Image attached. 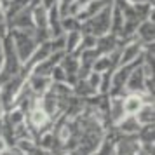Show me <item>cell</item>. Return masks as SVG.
I'll list each match as a JSON object with an SVG mask.
<instances>
[{
  "label": "cell",
  "instance_id": "obj_12",
  "mask_svg": "<svg viewBox=\"0 0 155 155\" xmlns=\"http://www.w3.org/2000/svg\"><path fill=\"white\" fill-rule=\"evenodd\" d=\"M136 155H147V153H145V152H141V150H140V152H138Z\"/></svg>",
  "mask_w": 155,
  "mask_h": 155
},
{
  "label": "cell",
  "instance_id": "obj_8",
  "mask_svg": "<svg viewBox=\"0 0 155 155\" xmlns=\"http://www.w3.org/2000/svg\"><path fill=\"white\" fill-rule=\"evenodd\" d=\"M80 38H82V33L80 31H68V33H64V52L66 54L75 52L78 49Z\"/></svg>",
  "mask_w": 155,
  "mask_h": 155
},
{
  "label": "cell",
  "instance_id": "obj_13",
  "mask_svg": "<svg viewBox=\"0 0 155 155\" xmlns=\"http://www.w3.org/2000/svg\"><path fill=\"white\" fill-rule=\"evenodd\" d=\"M44 155H56V153H51V152H45Z\"/></svg>",
  "mask_w": 155,
  "mask_h": 155
},
{
  "label": "cell",
  "instance_id": "obj_9",
  "mask_svg": "<svg viewBox=\"0 0 155 155\" xmlns=\"http://www.w3.org/2000/svg\"><path fill=\"white\" fill-rule=\"evenodd\" d=\"M58 2H59V0H42V2H40V5H42L44 9H47V11H49L51 7L58 5Z\"/></svg>",
  "mask_w": 155,
  "mask_h": 155
},
{
  "label": "cell",
  "instance_id": "obj_3",
  "mask_svg": "<svg viewBox=\"0 0 155 155\" xmlns=\"http://www.w3.org/2000/svg\"><path fill=\"white\" fill-rule=\"evenodd\" d=\"M134 38H136L138 42H141L143 45L153 44V40H155V23H153V19H143V21L138 25V28H136Z\"/></svg>",
  "mask_w": 155,
  "mask_h": 155
},
{
  "label": "cell",
  "instance_id": "obj_10",
  "mask_svg": "<svg viewBox=\"0 0 155 155\" xmlns=\"http://www.w3.org/2000/svg\"><path fill=\"white\" fill-rule=\"evenodd\" d=\"M7 148H9V145H7V141H5V138H2V136H0V155L4 153Z\"/></svg>",
  "mask_w": 155,
  "mask_h": 155
},
{
  "label": "cell",
  "instance_id": "obj_6",
  "mask_svg": "<svg viewBox=\"0 0 155 155\" xmlns=\"http://www.w3.org/2000/svg\"><path fill=\"white\" fill-rule=\"evenodd\" d=\"M145 101H143V96L141 94H134V92H127L126 96L122 98V108H124V113L126 115H134L141 108Z\"/></svg>",
  "mask_w": 155,
  "mask_h": 155
},
{
  "label": "cell",
  "instance_id": "obj_11",
  "mask_svg": "<svg viewBox=\"0 0 155 155\" xmlns=\"http://www.w3.org/2000/svg\"><path fill=\"white\" fill-rule=\"evenodd\" d=\"M127 4H131V5H140V4H152L150 0H126Z\"/></svg>",
  "mask_w": 155,
  "mask_h": 155
},
{
  "label": "cell",
  "instance_id": "obj_2",
  "mask_svg": "<svg viewBox=\"0 0 155 155\" xmlns=\"http://www.w3.org/2000/svg\"><path fill=\"white\" fill-rule=\"evenodd\" d=\"M143 52V44L138 42L136 38L129 40L127 44H124L120 47V54H119V66H126V64L134 63Z\"/></svg>",
  "mask_w": 155,
  "mask_h": 155
},
{
  "label": "cell",
  "instance_id": "obj_7",
  "mask_svg": "<svg viewBox=\"0 0 155 155\" xmlns=\"http://www.w3.org/2000/svg\"><path fill=\"white\" fill-rule=\"evenodd\" d=\"M153 112H155L153 103H143L140 110L134 113V117H136V120H138V124H140L141 127L150 126V124H153V119H155Z\"/></svg>",
  "mask_w": 155,
  "mask_h": 155
},
{
  "label": "cell",
  "instance_id": "obj_1",
  "mask_svg": "<svg viewBox=\"0 0 155 155\" xmlns=\"http://www.w3.org/2000/svg\"><path fill=\"white\" fill-rule=\"evenodd\" d=\"M9 35L12 38V45L21 64H25L33 56L37 49V40L33 37V30H9Z\"/></svg>",
  "mask_w": 155,
  "mask_h": 155
},
{
  "label": "cell",
  "instance_id": "obj_5",
  "mask_svg": "<svg viewBox=\"0 0 155 155\" xmlns=\"http://www.w3.org/2000/svg\"><path fill=\"white\" fill-rule=\"evenodd\" d=\"M115 127H117V131H119L120 134H126V136H136L141 129V126L138 124V120H136L134 115H124V117L115 124Z\"/></svg>",
  "mask_w": 155,
  "mask_h": 155
},
{
  "label": "cell",
  "instance_id": "obj_4",
  "mask_svg": "<svg viewBox=\"0 0 155 155\" xmlns=\"http://www.w3.org/2000/svg\"><path fill=\"white\" fill-rule=\"evenodd\" d=\"M51 84H52L51 78L44 77V75H28V78H26V85H28L30 92L33 96H37V98H40L42 94H45L49 91Z\"/></svg>",
  "mask_w": 155,
  "mask_h": 155
}]
</instances>
